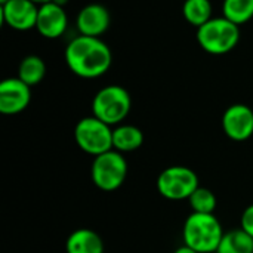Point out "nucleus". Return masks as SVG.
I'll use <instances>...</instances> for the list:
<instances>
[{"label": "nucleus", "mask_w": 253, "mask_h": 253, "mask_svg": "<svg viewBox=\"0 0 253 253\" xmlns=\"http://www.w3.org/2000/svg\"><path fill=\"white\" fill-rule=\"evenodd\" d=\"M65 62L76 76L96 79L110 70L113 55L108 44L99 37L80 34L68 43L65 49Z\"/></svg>", "instance_id": "f257e3e1"}, {"label": "nucleus", "mask_w": 253, "mask_h": 253, "mask_svg": "<svg viewBox=\"0 0 253 253\" xmlns=\"http://www.w3.org/2000/svg\"><path fill=\"white\" fill-rule=\"evenodd\" d=\"M225 231L213 213H191L184 222V245L199 253H215Z\"/></svg>", "instance_id": "f03ea898"}, {"label": "nucleus", "mask_w": 253, "mask_h": 253, "mask_svg": "<svg viewBox=\"0 0 253 253\" xmlns=\"http://www.w3.org/2000/svg\"><path fill=\"white\" fill-rule=\"evenodd\" d=\"M240 40V28L225 16L212 18L197 28V42L203 50L212 55H224L233 50Z\"/></svg>", "instance_id": "7ed1b4c3"}, {"label": "nucleus", "mask_w": 253, "mask_h": 253, "mask_svg": "<svg viewBox=\"0 0 253 253\" xmlns=\"http://www.w3.org/2000/svg\"><path fill=\"white\" fill-rule=\"evenodd\" d=\"M130 108V93L119 84H110L102 87L96 92L92 101L93 116L110 126L120 125L129 116Z\"/></svg>", "instance_id": "20e7f679"}, {"label": "nucleus", "mask_w": 253, "mask_h": 253, "mask_svg": "<svg viewBox=\"0 0 253 253\" xmlns=\"http://www.w3.org/2000/svg\"><path fill=\"white\" fill-rule=\"evenodd\" d=\"M77 147L93 157L113 150V129L95 116L79 120L74 127Z\"/></svg>", "instance_id": "39448f33"}, {"label": "nucleus", "mask_w": 253, "mask_h": 253, "mask_svg": "<svg viewBox=\"0 0 253 253\" xmlns=\"http://www.w3.org/2000/svg\"><path fill=\"white\" fill-rule=\"evenodd\" d=\"M92 182L102 191H116L127 176V162L123 153L110 150L93 159L90 168Z\"/></svg>", "instance_id": "423d86ee"}, {"label": "nucleus", "mask_w": 253, "mask_h": 253, "mask_svg": "<svg viewBox=\"0 0 253 253\" xmlns=\"http://www.w3.org/2000/svg\"><path fill=\"white\" fill-rule=\"evenodd\" d=\"M199 187L197 173L185 166L166 168L157 178V191L172 202L188 200Z\"/></svg>", "instance_id": "0eeeda50"}, {"label": "nucleus", "mask_w": 253, "mask_h": 253, "mask_svg": "<svg viewBox=\"0 0 253 253\" xmlns=\"http://www.w3.org/2000/svg\"><path fill=\"white\" fill-rule=\"evenodd\" d=\"M31 101V90L27 83L18 77H10L0 84V113L15 116L22 113Z\"/></svg>", "instance_id": "6e6552de"}, {"label": "nucleus", "mask_w": 253, "mask_h": 253, "mask_svg": "<svg viewBox=\"0 0 253 253\" xmlns=\"http://www.w3.org/2000/svg\"><path fill=\"white\" fill-rule=\"evenodd\" d=\"M225 135L237 142H243L253 135V111L245 104L230 105L222 116Z\"/></svg>", "instance_id": "1a4fd4ad"}, {"label": "nucleus", "mask_w": 253, "mask_h": 253, "mask_svg": "<svg viewBox=\"0 0 253 253\" xmlns=\"http://www.w3.org/2000/svg\"><path fill=\"white\" fill-rule=\"evenodd\" d=\"M39 7L31 0H7L1 4V19L13 30L27 31L36 28Z\"/></svg>", "instance_id": "9d476101"}, {"label": "nucleus", "mask_w": 253, "mask_h": 253, "mask_svg": "<svg viewBox=\"0 0 253 253\" xmlns=\"http://www.w3.org/2000/svg\"><path fill=\"white\" fill-rule=\"evenodd\" d=\"M68 18L62 4L56 1H49L39 6V15L36 28L44 39H58L67 30Z\"/></svg>", "instance_id": "9b49d317"}, {"label": "nucleus", "mask_w": 253, "mask_h": 253, "mask_svg": "<svg viewBox=\"0 0 253 253\" xmlns=\"http://www.w3.org/2000/svg\"><path fill=\"white\" fill-rule=\"evenodd\" d=\"M110 12L99 3L84 6L77 15V28L80 34L89 37H101L110 27Z\"/></svg>", "instance_id": "f8f14e48"}, {"label": "nucleus", "mask_w": 253, "mask_h": 253, "mask_svg": "<svg viewBox=\"0 0 253 253\" xmlns=\"http://www.w3.org/2000/svg\"><path fill=\"white\" fill-rule=\"evenodd\" d=\"M67 253H104V242L98 233L89 228L73 231L65 242Z\"/></svg>", "instance_id": "ddd939ff"}, {"label": "nucleus", "mask_w": 253, "mask_h": 253, "mask_svg": "<svg viewBox=\"0 0 253 253\" xmlns=\"http://www.w3.org/2000/svg\"><path fill=\"white\" fill-rule=\"evenodd\" d=\"M144 133L133 125H119L113 129V150L119 153H130L141 148Z\"/></svg>", "instance_id": "4468645a"}, {"label": "nucleus", "mask_w": 253, "mask_h": 253, "mask_svg": "<svg viewBox=\"0 0 253 253\" xmlns=\"http://www.w3.org/2000/svg\"><path fill=\"white\" fill-rule=\"evenodd\" d=\"M215 253H253V237L242 228L230 230L224 234Z\"/></svg>", "instance_id": "2eb2a0df"}, {"label": "nucleus", "mask_w": 253, "mask_h": 253, "mask_svg": "<svg viewBox=\"0 0 253 253\" xmlns=\"http://www.w3.org/2000/svg\"><path fill=\"white\" fill-rule=\"evenodd\" d=\"M46 76V64L37 55L25 56L18 67V79L27 83L30 87L39 84Z\"/></svg>", "instance_id": "dca6fc26"}, {"label": "nucleus", "mask_w": 253, "mask_h": 253, "mask_svg": "<svg viewBox=\"0 0 253 253\" xmlns=\"http://www.w3.org/2000/svg\"><path fill=\"white\" fill-rule=\"evenodd\" d=\"M182 13L185 21L197 28L213 18L211 0H185L182 6Z\"/></svg>", "instance_id": "f3484780"}, {"label": "nucleus", "mask_w": 253, "mask_h": 253, "mask_svg": "<svg viewBox=\"0 0 253 253\" xmlns=\"http://www.w3.org/2000/svg\"><path fill=\"white\" fill-rule=\"evenodd\" d=\"M222 12L231 22L246 24L253 18V0H224Z\"/></svg>", "instance_id": "a211bd4d"}, {"label": "nucleus", "mask_w": 253, "mask_h": 253, "mask_svg": "<svg viewBox=\"0 0 253 253\" xmlns=\"http://www.w3.org/2000/svg\"><path fill=\"white\" fill-rule=\"evenodd\" d=\"M188 203L194 213H213L216 209V197L206 187H199L188 199Z\"/></svg>", "instance_id": "6ab92c4d"}, {"label": "nucleus", "mask_w": 253, "mask_h": 253, "mask_svg": "<svg viewBox=\"0 0 253 253\" xmlns=\"http://www.w3.org/2000/svg\"><path fill=\"white\" fill-rule=\"evenodd\" d=\"M240 228L245 230L251 237H253V205L248 206V208L245 209V212L242 213Z\"/></svg>", "instance_id": "aec40b11"}, {"label": "nucleus", "mask_w": 253, "mask_h": 253, "mask_svg": "<svg viewBox=\"0 0 253 253\" xmlns=\"http://www.w3.org/2000/svg\"><path fill=\"white\" fill-rule=\"evenodd\" d=\"M173 253H199V252H196L194 249H191V248H188V246L182 245L181 248H178V249H176Z\"/></svg>", "instance_id": "412c9836"}, {"label": "nucleus", "mask_w": 253, "mask_h": 253, "mask_svg": "<svg viewBox=\"0 0 253 253\" xmlns=\"http://www.w3.org/2000/svg\"><path fill=\"white\" fill-rule=\"evenodd\" d=\"M34 1L36 4H44V3H49V1H53V0H31Z\"/></svg>", "instance_id": "4be33fe9"}, {"label": "nucleus", "mask_w": 253, "mask_h": 253, "mask_svg": "<svg viewBox=\"0 0 253 253\" xmlns=\"http://www.w3.org/2000/svg\"><path fill=\"white\" fill-rule=\"evenodd\" d=\"M6 1H7V0H0V3H1V4H3V3H6Z\"/></svg>", "instance_id": "5701e85b"}]
</instances>
